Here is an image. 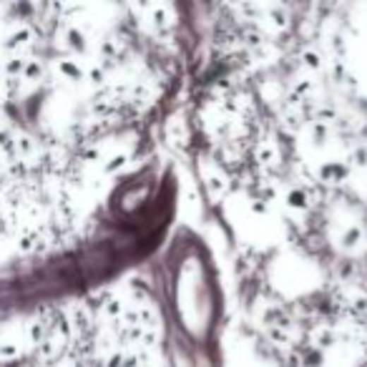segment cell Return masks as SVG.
Here are the masks:
<instances>
[{
	"label": "cell",
	"mask_w": 367,
	"mask_h": 367,
	"mask_svg": "<svg viewBox=\"0 0 367 367\" xmlns=\"http://www.w3.org/2000/svg\"><path fill=\"white\" fill-rule=\"evenodd\" d=\"M30 40H33V30L23 25V28L16 30V33L11 35V40H8V48H23V46H28Z\"/></svg>",
	"instance_id": "6da1fadb"
},
{
	"label": "cell",
	"mask_w": 367,
	"mask_h": 367,
	"mask_svg": "<svg viewBox=\"0 0 367 367\" xmlns=\"http://www.w3.org/2000/svg\"><path fill=\"white\" fill-rule=\"evenodd\" d=\"M20 355V347L16 342H0V360H13Z\"/></svg>",
	"instance_id": "7a4b0ae2"
}]
</instances>
